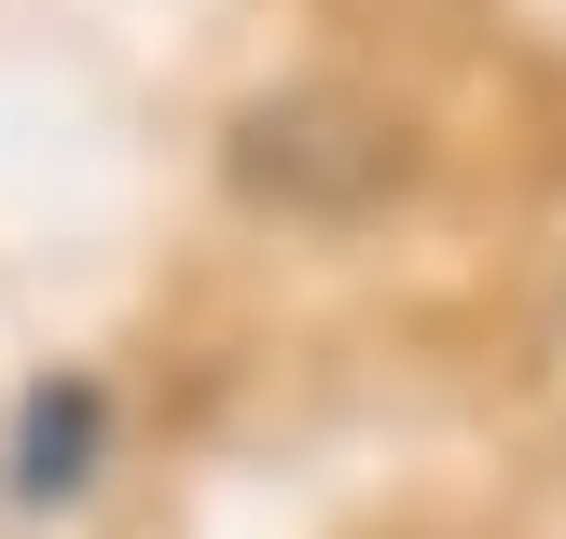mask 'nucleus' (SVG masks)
<instances>
[{"mask_svg": "<svg viewBox=\"0 0 566 539\" xmlns=\"http://www.w3.org/2000/svg\"><path fill=\"white\" fill-rule=\"evenodd\" d=\"M221 180L276 221H359L415 180V125L359 83H276L221 125Z\"/></svg>", "mask_w": 566, "mask_h": 539, "instance_id": "f257e3e1", "label": "nucleus"}, {"mask_svg": "<svg viewBox=\"0 0 566 539\" xmlns=\"http://www.w3.org/2000/svg\"><path fill=\"white\" fill-rule=\"evenodd\" d=\"M111 457V387L97 374H42L14 402V457H0V485H14V512H55V498H83Z\"/></svg>", "mask_w": 566, "mask_h": 539, "instance_id": "f03ea898", "label": "nucleus"}]
</instances>
